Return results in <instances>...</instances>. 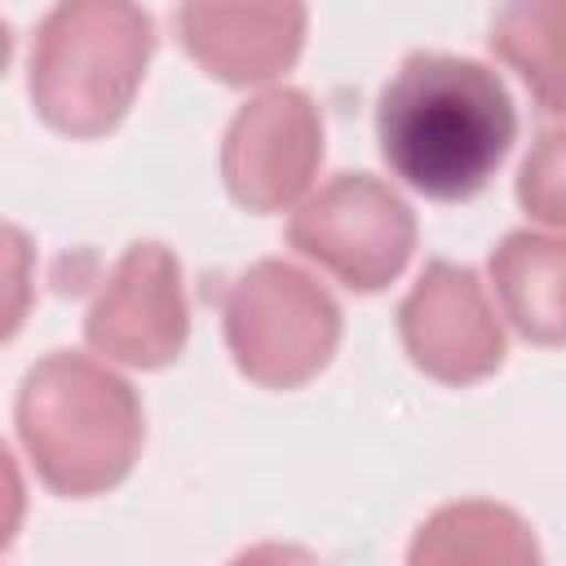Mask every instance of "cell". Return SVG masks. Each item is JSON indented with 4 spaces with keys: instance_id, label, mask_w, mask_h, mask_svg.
Masks as SVG:
<instances>
[{
    "instance_id": "2",
    "label": "cell",
    "mask_w": 566,
    "mask_h": 566,
    "mask_svg": "<svg viewBox=\"0 0 566 566\" xmlns=\"http://www.w3.org/2000/svg\"><path fill=\"white\" fill-rule=\"evenodd\" d=\"M142 402L111 367L53 349L18 389V438L40 482L84 500L128 478L142 451Z\"/></svg>"
},
{
    "instance_id": "13",
    "label": "cell",
    "mask_w": 566,
    "mask_h": 566,
    "mask_svg": "<svg viewBox=\"0 0 566 566\" xmlns=\"http://www.w3.org/2000/svg\"><path fill=\"white\" fill-rule=\"evenodd\" d=\"M517 203L544 226H566V128L544 133L522 159Z\"/></svg>"
},
{
    "instance_id": "8",
    "label": "cell",
    "mask_w": 566,
    "mask_h": 566,
    "mask_svg": "<svg viewBox=\"0 0 566 566\" xmlns=\"http://www.w3.org/2000/svg\"><path fill=\"white\" fill-rule=\"evenodd\" d=\"M411 363L442 385H473L504 363V332L469 265L433 261L398 310Z\"/></svg>"
},
{
    "instance_id": "7",
    "label": "cell",
    "mask_w": 566,
    "mask_h": 566,
    "mask_svg": "<svg viewBox=\"0 0 566 566\" xmlns=\"http://www.w3.org/2000/svg\"><path fill=\"white\" fill-rule=\"evenodd\" d=\"M190 332L186 296H181V265L164 243H133L106 287L97 292L84 340L124 367H164L181 354Z\"/></svg>"
},
{
    "instance_id": "10",
    "label": "cell",
    "mask_w": 566,
    "mask_h": 566,
    "mask_svg": "<svg viewBox=\"0 0 566 566\" xmlns=\"http://www.w3.org/2000/svg\"><path fill=\"white\" fill-rule=\"evenodd\" d=\"M407 566H539V544L509 504L455 500L416 526Z\"/></svg>"
},
{
    "instance_id": "11",
    "label": "cell",
    "mask_w": 566,
    "mask_h": 566,
    "mask_svg": "<svg viewBox=\"0 0 566 566\" xmlns=\"http://www.w3.org/2000/svg\"><path fill=\"white\" fill-rule=\"evenodd\" d=\"M504 318L535 345H566V239L513 230L491 252Z\"/></svg>"
},
{
    "instance_id": "6",
    "label": "cell",
    "mask_w": 566,
    "mask_h": 566,
    "mask_svg": "<svg viewBox=\"0 0 566 566\" xmlns=\"http://www.w3.org/2000/svg\"><path fill=\"white\" fill-rule=\"evenodd\" d=\"M323 159V124L301 88H270L248 102L221 146V177L248 212L287 208Z\"/></svg>"
},
{
    "instance_id": "3",
    "label": "cell",
    "mask_w": 566,
    "mask_h": 566,
    "mask_svg": "<svg viewBox=\"0 0 566 566\" xmlns=\"http://www.w3.org/2000/svg\"><path fill=\"white\" fill-rule=\"evenodd\" d=\"M155 22L137 4L75 0L44 13L31 44V106L66 137H102L133 106Z\"/></svg>"
},
{
    "instance_id": "1",
    "label": "cell",
    "mask_w": 566,
    "mask_h": 566,
    "mask_svg": "<svg viewBox=\"0 0 566 566\" xmlns=\"http://www.w3.org/2000/svg\"><path fill=\"white\" fill-rule=\"evenodd\" d=\"M376 137L394 177L438 203L473 199L517 137L504 80L455 53H411L376 102Z\"/></svg>"
},
{
    "instance_id": "9",
    "label": "cell",
    "mask_w": 566,
    "mask_h": 566,
    "mask_svg": "<svg viewBox=\"0 0 566 566\" xmlns=\"http://www.w3.org/2000/svg\"><path fill=\"white\" fill-rule=\"evenodd\" d=\"M186 53L226 84H261L301 53V4H186L177 9Z\"/></svg>"
},
{
    "instance_id": "4",
    "label": "cell",
    "mask_w": 566,
    "mask_h": 566,
    "mask_svg": "<svg viewBox=\"0 0 566 566\" xmlns=\"http://www.w3.org/2000/svg\"><path fill=\"white\" fill-rule=\"evenodd\" d=\"M239 371L265 389H296L327 367L340 340V310L318 279L287 261H256L221 301Z\"/></svg>"
},
{
    "instance_id": "14",
    "label": "cell",
    "mask_w": 566,
    "mask_h": 566,
    "mask_svg": "<svg viewBox=\"0 0 566 566\" xmlns=\"http://www.w3.org/2000/svg\"><path fill=\"white\" fill-rule=\"evenodd\" d=\"M230 566H318V557L296 544H252Z\"/></svg>"
},
{
    "instance_id": "12",
    "label": "cell",
    "mask_w": 566,
    "mask_h": 566,
    "mask_svg": "<svg viewBox=\"0 0 566 566\" xmlns=\"http://www.w3.org/2000/svg\"><path fill=\"white\" fill-rule=\"evenodd\" d=\"M486 40L491 53L522 75L539 111L566 115V0L504 4Z\"/></svg>"
},
{
    "instance_id": "5",
    "label": "cell",
    "mask_w": 566,
    "mask_h": 566,
    "mask_svg": "<svg viewBox=\"0 0 566 566\" xmlns=\"http://www.w3.org/2000/svg\"><path fill=\"white\" fill-rule=\"evenodd\" d=\"M287 243L345 287L376 292L402 274L416 248V217L371 172H336L292 212Z\"/></svg>"
}]
</instances>
